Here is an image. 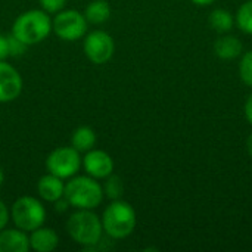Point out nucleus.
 I'll return each instance as SVG.
<instances>
[{
	"instance_id": "nucleus-26",
	"label": "nucleus",
	"mask_w": 252,
	"mask_h": 252,
	"mask_svg": "<svg viewBox=\"0 0 252 252\" xmlns=\"http://www.w3.org/2000/svg\"><path fill=\"white\" fill-rule=\"evenodd\" d=\"M247 149H248V154H250V157L252 158V133L250 134L248 140H247Z\"/></svg>"
},
{
	"instance_id": "nucleus-15",
	"label": "nucleus",
	"mask_w": 252,
	"mask_h": 252,
	"mask_svg": "<svg viewBox=\"0 0 252 252\" xmlns=\"http://www.w3.org/2000/svg\"><path fill=\"white\" fill-rule=\"evenodd\" d=\"M96 143V133L90 127H78L71 136V145L78 152H89Z\"/></svg>"
},
{
	"instance_id": "nucleus-14",
	"label": "nucleus",
	"mask_w": 252,
	"mask_h": 252,
	"mask_svg": "<svg viewBox=\"0 0 252 252\" xmlns=\"http://www.w3.org/2000/svg\"><path fill=\"white\" fill-rule=\"evenodd\" d=\"M214 52L220 59H236L242 53V43L235 35H223L214 43Z\"/></svg>"
},
{
	"instance_id": "nucleus-19",
	"label": "nucleus",
	"mask_w": 252,
	"mask_h": 252,
	"mask_svg": "<svg viewBox=\"0 0 252 252\" xmlns=\"http://www.w3.org/2000/svg\"><path fill=\"white\" fill-rule=\"evenodd\" d=\"M103 193H106V196L109 199H120L124 193V185L123 180L118 176H108L105 186H103Z\"/></svg>"
},
{
	"instance_id": "nucleus-6",
	"label": "nucleus",
	"mask_w": 252,
	"mask_h": 252,
	"mask_svg": "<svg viewBox=\"0 0 252 252\" xmlns=\"http://www.w3.org/2000/svg\"><path fill=\"white\" fill-rule=\"evenodd\" d=\"M83 159L80 152L72 146H63L52 151L46 159V168L50 174L59 179H71L81 168Z\"/></svg>"
},
{
	"instance_id": "nucleus-16",
	"label": "nucleus",
	"mask_w": 252,
	"mask_h": 252,
	"mask_svg": "<svg viewBox=\"0 0 252 252\" xmlns=\"http://www.w3.org/2000/svg\"><path fill=\"white\" fill-rule=\"evenodd\" d=\"M84 16L90 24H103L111 16V7L105 0H94L86 7Z\"/></svg>"
},
{
	"instance_id": "nucleus-17",
	"label": "nucleus",
	"mask_w": 252,
	"mask_h": 252,
	"mask_svg": "<svg viewBox=\"0 0 252 252\" xmlns=\"http://www.w3.org/2000/svg\"><path fill=\"white\" fill-rule=\"evenodd\" d=\"M210 25L214 31L226 34L233 28V15L226 9H216L210 13Z\"/></svg>"
},
{
	"instance_id": "nucleus-12",
	"label": "nucleus",
	"mask_w": 252,
	"mask_h": 252,
	"mask_svg": "<svg viewBox=\"0 0 252 252\" xmlns=\"http://www.w3.org/2000/svg\"><path fill=\"white\" fill-rule=\"evenodd\" d=\"M58 245H59V238L53 229H47L41 226L31 232L30 250L37 252H52L58 248Z\"/></svg>"
},
{
	"instance_id": "nucleus-18",
	"label": "nucleus",
	"mask_w": 252,
	"mask_h": 252,
	"mask_svg": "<svg viewBox=\"0 0 252 252\" xmlns=\"http://www.w3.org/2000/svg\"><path fill=\"white\" fill-rule=\"evenodd\" d=\"M236 24L238 27L247 32V34H252V0L245 1L236 13Z\"/></svg>"
},
{
	"instance_id": "nucleus-13",
	"label": "nucleus",
	"mask_w": 252,
	"mask_h": 252,
	"mask_svg": "<svg viewBox=\"0 0 252 252\" xmlns=\"http://www.w3.org/2000/svg\"><path fill=\"white\" fill-rule=\"evenodd\" d=\"M37 192H38L41 199H44L47 202H56L61 198H63L65 185L62 183V179L49 173L38 180Z\"/></svg>"
},
{
	"instance_id": "nucleus-4",
	"label": "nucleus",
	"mask_w": 252,
	"mask_h": 252,
	"mask_svg": "<svg viewBox=\"0 0 252 252\" xmlns=\"http://www.w3.org/2000/svg\"><path fill=\"white\" fill-rule=\"evenodd\" d=\"M66 232L74 242L83 247H93L102 238V220L92 210H78L68 219Z\"/></svg>"
},
{
	"instance_id": "nucleus-22",
	"label": "nucleus",
	"mask_w": 252,
	"mask_h": 252,
	"mask_svg": "<svg viewBox=\"0 0 252 252\" xmlns=\"http://www.w3.org/2000/svg\"><path fill=\"white\" fill-rule=\"evenodd\" d=\"M7 56H10V49H9V37L0 35V61H4Z\"/></svg>"
},
{
	"instance_id": "nucleus-10",
	"label": "nucleus",
	"mask_w": 252,
	"mask_h": 252,
	"mask_svg": "<svg viewBox=\"0 0 252 252\" xmlns=\"http://www.w3.org/2000/svg\"><path fill=\"white\" fill-rule=\"evenodd\" d=\"M86 173L93 179H106L114 171V161L109 154L99 149H90L83 158Z\"/></svg>"
},
{
	"instance_id": "nucleus-8",
	"label": "nucleus",
	"mask_w": 252,
	"mask_h": 252,
	"mask_svg": "<svg viewBox=\"0 0 252 252\" xmlns=\"http://www.w3.org/2000/svg\"><path fill=\"white\" fill-rule=\"evenodd\" d=\"M84 53L96 65L108 62L115 50L114 38L105 31H93L84 40Z\"/></svg>"
},
{
	"instance_id": "nucleus-7",
	"label": "nucleus",
	"mask_w": 252,
	"mask_h": 252,
	"mask_svg": "<svg viewBox=\"0 0 252 252\" xmlns=\"http://www.w3.org/2000/svg\"><path fill=\"white\" fill-rule=\"evenodd\" d=\"M52 31L65 41H75L86 34L87 19L78 10H61L52 22Z\"/></svg>"
},
{
	"instance_id": "nucleus-23",
	"label": "nucleus",
	"mask_w": 252,
	"mask_h": 252,
	"mask_svg": "<svg viewBox=\"0 0 252 252\" xmlns=\"http://www.w3.org/2000/svg\"><path fill=\"white\" fill-rule=\"evenodd\" d=\"M7 221H9V210L4 205V202L0 199V230L6 227Z\"/></svg>"
},
{
	"instance_id": "nucleus-11",
	"label": "nucleus",
	"mask_w": 252,
	"mask_h": 252,
	"mask_svg": "<svg viewBox=\"0 0 252 252\" xmlns=\"http://www.w3.org/2000/svg\"><path fill=\"white\" fill-rule=\"evenodd\" d=\"M30 238L21 229L0 230V252H28Z\"/></svg>"
},
{
	"instance_id": "nucleus-27",
	"label": "nucleus",
	"mask_w": 252,
	"mask_h": 252,
	"mask_svg": "<svg viewBox=\"0 0 252 252\" xmlns=\"http://www.w3.org/2000/svg\"><path fill=\"white\" fill-rule=\"evenodd\" d=\"M3 179H4V176H3V170L0 168V188H1V185H3Z\"/></svg>"
},
{
	"instance_id": "nucleus-25",
	"label": "nucleus",
	"mask_w": 252,
	"mask_h": 252,
	"mask_svg": "<svg viewBox=\"0 0 252 252\" xmlns=\"http://www.w3.org/2000/svg\"><path fill=\"white\" fill-rule=\"evenodd\" d=\"M195 4H199V6H207V4H211L214 3L216 0H192Z\"/></svg>"
},
{
	"instance_id": "nucleus-24",
	"label": "nucleus",
	"mask_w": 252,
	"mask_h": 252,
	"mask_svg": "<svg viewBox=\"0 0 252 252\" xmlns=\"http://www.w3.org/2000/svg\"><path fill=\"white\" fill-rule=\"evenodd\" d=\"M245 117H247L248 123L252 126V93L248 96V99L245 102Z\"/></svg>"
},
{
	"instance_id": "nucleus-21",
	"label": "nucleus",
	"mask_w": 252,
	"mask_h": 252,
	"mask_svg": "<svg viewBox=\"0 0 252 252\" xmlns=\"http://www.w3.org/2000/svg\"><path fill=\"white\" fill-rule=\"evenodd\" d=\"M40 4H41L44 12H47V13H58V12H61L65 7L66 0H40Z\"/></svg>"
},
{
	"instance_id": "nucleus-9",
	"label": "nucleus",
	"mask_w": 252,
	"mask_h": 252,
	"mask_svg": "<svg viewBox=\"0 0 252 252\" xmlns=\"http://www.w3.org/2000/svg\"><path fill=\"white\" fill-rule=\"evenodd\" d=\"M22 92L19 72L4 61H0V103L15 100Z\"/></svg>"
},
{
	"instance_id": "nucleus-5",
	"label": "nucleus",
	"mask_w": 252,
	"mask_h": 252,
	"mask_svg": "<svg viewBox=\"0 0 252 252\" xmlns=\"http://www.w3.org/2000/svg\"><path fill=\"white\" fill-rule=\"evenodd\" d=\"M12 220L21 230L32 232L44 224L46 210L43 204L32 196H21L12 205Z\"/></svg>"
},
{
	"instance_id": "nucleus-2",
	"label": "nucleus",
	"mask_w": 252,
	"mask_h": 252,
	"mask_svg": "<svg viewBox=\"0 0 252 252\" xmlns=\"http://www.w3.org/2000/svg\"><path fill=\"white\" fill-rule=\"evenodd\" d=\"M102 227L112 239H124L130 236L136 227L134 208L126 201L114 199L103 211Z\"/></svg>"
},
{
	"instance_id": "nucleus-1",
	"label": "nucleus",
	"mask_w": 252,
	"mask_h": 252,
	"mask_svg": "<svg viewBox=\"0 0 252 252\" xmlns=\"http://www.w3.org/2000/svg\"><path fill=\"white\" fill-rule=\"evenodd\" d=\"M52 31V21L44 10L32 9L21 13L12 27V35L24 43L25 46H32L41 43Z\"/></svg>"
},
{
	"instance_id": "nucleus-3",
	"label": "nucleus",
	"mask_w": 252,
	"mask_h": 252,
	"mask_svg": "<svg viewBox=\"0 0 252 252\" xmlns=\"http://www.w3.org/2000/svg\"><path fill=\"white\" fill-rule=\"evenodd\" d=\"M103 188L93 177H71L65 185L63 198L77 210H93L103 201Z\"/></svg>"
},
{
	"instance_id": "nucleus-20",
	"label": "nucleus",
	"mask_w": 252,
	"mask_h": 252,
	"mask_svg": "<svg viewBox=\"0 0 252 252\" xmlns=\"http://www.w3.org/2000/svg\"><path fill=\"white\" fill-rule=\"evenodd\" d=\"M239 75L248 87H252V50L242 56L239 63Z\"/></svg>"
}]
</instances>
